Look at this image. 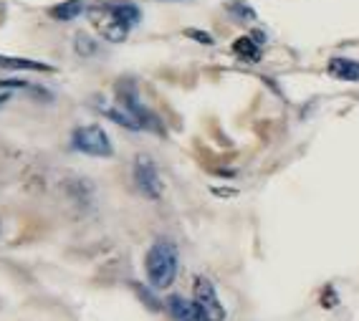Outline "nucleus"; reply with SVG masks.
<instances>
[{"mask_svg":"<svg viewBox=\"0 0 359 321\" xmlns=\"http://www.w3.org/2000/svg\"><path fill=\"white\" fill-rule=\"evenodd\" d=\"M0 69L8 71H36V74H53L51 64H43V61H33V58H18V56H6L0 53Z\"/></svg>","mask_w":359,"mask_h":321,"instance_id":"6e6552de","label":"nucleus"},{"mask_svg":"<svg viewBox=\"0 0 359 321\" xmlns=\"http://www.w3.org/2000/svg\"><path fill=\"white\" fill-rule=\"evenodd\" d=\"M132 175H135L137 190H140L144 198L147 200H160L162 198L165 185H162V177H160V172H157V165H154V160L149 157V154H137Z\"/></svg>","mask_w":359,"mask_h":321,"instance_id":"39448f33","label":"nucleus"},{"mask_svg":"<svg viewBox=\"0 0 359 321\" xmlns=\"http://www.w3.org/2000/svg\"><path fill=\"white\" fill-rule=\"evenodd\" d=\"M195 303H198L200 314L205 321H225V306L220 303L218 291L212 286L210 278L198 276L195 278Z\"/></svg>","mask_w":359,"mask_h":321,"instance_id":"423d86ee","label":"nucleus"},{"mask_svg":"<svg viewBox=\"0 0 359 321\" xmlns=\"http://www.w3.org/2000/svg\"><path fill=\"white\" fill-rule=\"evenodd\" d=\"M86 0H64V3H58V6L48 8V15H51L53 20H64V23H69V20H76L81 18V13H86Z\"/></svg>","mask_w":359,"mask_h":321,"instance_id":"9d476101","label":"nucleus"},{"mask_svg":"<svg viewBox=\"0 0 359 321\" xmlns=\"http://www.w3.org/2000/svg\"><path fill=\"white\" fill-rule=\"evenodd\" d=\"M97 109L102 111L107 119H111L114 124H119V127L132 129V132H140V124H137L135 119H132V116H129L127 111L122 109V107H107V104H99Z\"/></svg>","mask_w":359,"mask_h":321,"instance_id":"f8f14e48","label":"nucleus"},{"mask_svg":"<svg viewBox=\"0 0 359 321\" xmlns=\"http://www.w3.org/2000/svg\"><path fill=\"white\" fill-rule=\"evenodd\" d=\"M180 268V256H177V245L167 238H160L149 245L147 256H144V273H147V281L152 289L162 291L170 289L177 278Z\"/></svg>","mask_w":359,"mask_h":321,"instance_id":"f03ea898","label":"nucleus"},{"mask_svg":"<svg viewBox=\"0 0 359 321\" xmlns=\"http://www.w3.org/2000/svg\"><path fill=\"white\" fill-rule=\"evenodd\" d=\"M116 104L140 124V129H147V132H154V135H165V124L160 122V116L154 114V111H149L140 102L135 81H119L116 84Z\"/></svg>","mask_w":359,"mask_h":321,"instance_id":"7ed1b4c3","label":"nucleus"},{"mask_svg":"<svg viewBox=\"0 0 359 321\" xmlns=\"http://www.w3.org/2000/svg\"><path fill=\"white\" fill-rule=\"evenodd\" d=\"M225 13L233 15L236 20H256V11L245 0H228L225 3Z\"/></svg>","mask_w":359,"mask_h":321,"instance_id":"4468645a","label":"nucleus"},{"mask_svg":"<svg viewBox=\"0 0 359 321\" xmlns=\"http://www.w3.org/2000/svg\"><path fill=\"white\" fill-rule=\"evenodd\" d=\"M91 26L109 43H124L142 23V8L129 0H99L86 8Z\"/></svg>","mask_w":359,"mask_h":321,"instance_id":"f257e3e1","label":"nucleus"},{"mask_svg":"<svg viewBox=\"0 0 359 321\" xmlns=\"http://www.w3.org/2000/svg\"><path fill=\"white\" fill-rule=\"evenodd\" d=\"M165 303H167V311L172 314L175 321H205L203 319V314H200L198 303L187 301L185 296L175 294V296H170Z\"/></svg>","mask_w":359,"mask_h":321,"instance_id":"0eeeda50","label":"nucleus"},{"mask_svg":"<svg viewBox=\"0 0 359 321\" xmlns=\"http://www.w3.org/2000/svg\"><path fill=\"white\" fill-rule=\"evenodd\" d=\"M71 149L86 154V157H102V160L114 157L111 137L107 135V129L102 124H83V127L74 129L71 132Z\"/></svg>","mask_w":359,"mask_h":321,"instance_id":"20e7f679","label":"nucleus"},{"mask_svg":"<svg viewBox=\"0 0 359 321\" xmlns=\"http://www.w3.org/2000/svg\"><path fill=\"white\" fill-rule=\"evenodd\" d=\"M0 89L3 91H33V94H39V97L51 99V94H46L43 89H36L31 81H23V78H0Z\"/></svg>","mask_w":359,"mask_h":321,"instance_id":"2eb2a0df","label":"nucleus"},{"mask_svg":"<svg viewBox=\"0 0 359 321\" xmlns=\"http://www.w3.org/2000/svg\"><path fill=\"white\" fill-rule=\"evenodd\" d=\"M135 289L140 291V296H142V299H144V301H147V306H149V308H154V311L160 308V303H157V299H154V296H149L147 291L142 289V286H135Z\"/></svg>","mask_w":359,"mask_h":321,"instance_id":"f3484780","label":"nucleus"},{"mask_svg":"<svg viewBox=\"0 0 359 321\" xmlns=\"http://www.w3.org/2000/svg\"><path fill=\"white\" fill-rule=\"evenodd\" d=\"M185 36H187V39L198 41V43H203V46H215V39H212L210 33H205V31H198V28H187V31H185Z\"/></svg>","mask_w":359,"mask_h":321,"instance_id":"dca6fc26","label":"nucleus"},{"mask_svg":"<svg viewBox=\"0 0 359 321\" xmlns=\"http://www.w3.org/2000/svg\"><path fill=\"white\" fill-rule=\"evenodd\" d=\"M74 53H76L79 58H94L99 53V43L91 39L89 33L81 31L74 36Z\"/></svg>","mask_w":359,"mask_h":321,"instance_id":"ddd939ff","label":"nucleus"},{"mask_svg":"<svg viewBox=\"0 0 359 321\" xmlns=\"http://www.w3.org/2000/svg\"><path fill=\"white\" fill-rule=\"evenodd\" d=\"M8 102H11V91H3V94H0V107L8 104Z\"/></svg>","mask_w":359,"mask_h":321,"instance_id":"a211bd4d","label":"nucleus"},{"mask_svg":"<svg viewBox=\"0 0 359 321\" xmlns=\"http://www.w3.org/2000/svg\"><path fill=\"white\" fill-rule=\"evenodd\" d=\"M233 53H236L241 61H245V64H258L263 53V46L258 43L253 36H241V39L233 41Z\"/></svg>","mask_w":359,"mask_h":321,"instance_id":"1a4fd4ad","label":"nucleus"},{"mask_svg":"<svg viewBox=\"0 0 359 321\" xmlns=\"http://www.w3.org/2000/svg\"><path fill=\"white\" fill-rule=\"evenodd\" d=\"M329 74L339 81H359V61L337 56L329 61Z\"/></svg>","mask_w":359,"mask_h":321,"instance_id":"9b49d317","label":"nucleus"}]
</instances>
